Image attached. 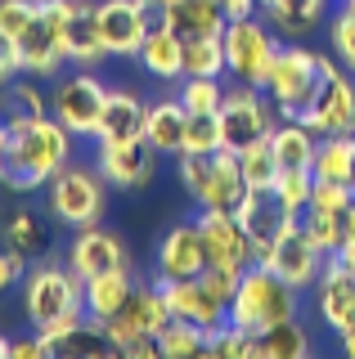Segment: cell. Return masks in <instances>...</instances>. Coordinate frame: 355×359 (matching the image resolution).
Returning <instances> with one entry per match:
<instances>
[{"label":"cell","mask_w":355,"mask_h":359,"mask_svg":"<svg viewBox=\"0 0 355 359\" xmlns=\"http://www.w3.org/2000/svg\"><path fill=\"white\" fill-rule=\"evenodd\" d=\"M72 140L76 135L54 117H23L9 135L5 166H0V184L9 194H32L46 189L63 166L72 162Z\"/></svg>","instance_id":"1"},{"label":"cell","mask_w":355,"mask_h":359,"mask_svg":"<svg viewBox=\"0 0 355 359\" xmlns=\"http://www.w3.org/2000/svg\"><path fill=\"white\" fill-rule=\"evenodd\" d=\"M23 310L32 319L36 332L50 328H72V323H86V278L76 274L72 265H36L23 278Z\"/></svg>","instance_id":"2"},{"label":"cell","mask_w":355,"mask_h":359,"mask_svg":"<svg viewBox=\"0 0 355 359\" xmlns=\"http://www.w3.org/2000/svg\"><path fill=\"white\" fill-rule=\"evenodd\" d=\"M171 319L175 314H171V306H166V292H162L158 278H153V283H140L135 292H130L121 314H113L104 328H108V337H113L117 355H126V359H162L158 332Z\"/></svg>","instance_id":"3"},{"label":"cell","mask_w":355,"mask_h":359,"mask_svg":"<svg viewBox=\"0 0 355 359\" xmlns=\"http://www.w3.org/2000/svg\"><path fill=\"white\" fill-rule=\"evenodd\" d=\"M283 319H297V287L279 278L270 265H248L234 301H229V323H239L243 332L257 337Z\"/></svg>","instance_id":"4"},{"label":"cell","mask_w":355,"mask_h":359,"mask_svg":"<svg viewBox=\"0 0 355 359\" xmlns=\"http://www.w3.org/2000/svg\"><path fill=\"white\" fill-rule=\"evenodd\" d=\"M333 67H337V63H333L328 54H319V50L283 45L279 59H274L270 81H265V95H270V104L279 108V117H306Z\"/></svg>","instance_id":"5"},{"label":"cell","mask_w":355,"mask_h":359,"mask_svg":"<svg viewBox=\"0 0 355 359\" xmlns=\"http://www.w3.org/2000/svg\"><path fill=\"white\" fill-rule=\"evenodd\" d=\"M180 180H185V194L198 207H212V211H234L243 202V194H248L243 162H239L234 149L180 153Z\"/></svg>","instance_id":"6"},{"label":"cell","mask_w":355,"mask_h":359,"mask_svg":"<svg viewBox=\"0 0 355 359\" xmlns=\"http://www.w3.org/2000/svg\"><path fill=\"white\" fill-rule=\"evenodd\" d=\"M46 207L50 216L68 229H86V224H99L108 207V180L99 166H76L68 162L59 175L46 184Z\"/></svg>","instance_id":"7"},{"label":"cell","mask_w":355,"mask_h":359,"mask_svg":"<svg viewBox=\"0 0 355 359\" xmlns=\"http://www.w3.org/2000/svg\"><path fill=\"white\" fill-rule=\"evenodd\" d=\"M279 50H283L279 32H274L261 14L257 18H234L225 27V63H229V72H234V81H243V86H261L265 90Z\"/></svg>","instance_id":"8"},{"label":"cell","mask_w":355,"mask_h":359,"mask_svg":"<svg viewBox=\"0 0 355 359\" xmlns=\"http://www.w3.org/2000/svg\"><path fill=\"white\" fill-rule=\"evenodd\" d=\"M279 108L270 104V95H265L261 86H234L225 90V104H220V130H225V149L243 153L248 144L257 140H270L274 126H279Z\"/></svg>","instance_id":"9"},{"label":"cell","mask_w":355,"mask_h":359,"mask_svg":"<svg viewBox=\"0 0 355 359\" xmlns=\"http://www.w3.org/2000/svg\"><path fill=\"white\" fill-rule=\"evenodd\" d=\"M99 41L113 59H135L144 36L162 22V5L153 0H95Z\"/></svg>","instance_id":"10"},{"label":"cell","mask_w":355,"mask_h":359,"mask_svg":"<svg viewBox=\"0 0 355 359\" xmlns=\"http://www.w3.org/2000/svg\"><path fill=\"white\" fill-rule=\"evenodd\" d=\"M41 14L59 27L63 54L76 67H91L104 59V41H99V18H95V0H41Z\"/></svg>","instance_id":"11"},{"label":"cell","mask_w":355,"mask_h":359,"mask_svg":"<svg viewBox=\"0 0 355 359\" xmlns=\"http://www.w3.org/2000/svg\"><path fill=\"white\" fill-rule=\"evenodd\" d=\"M104 104H108V90L99 86L86 67L76 76H59L54 90H50V117L63 121L76 140H95V135H99Z\"/></svg>","instance_id":"12"},{"label":"cell","mask_w":355,"mask_h":359,"mask_svg":"<svg viewBox=\"0 0 355 359\" xmlns=\"http://www.w3.org/2000/svg\"><path fill=\"white\" fill-rule=\"evenodd\" d=\"M198 233H203L207 261L225 269H248L252 265V233L234 211H212L198 207Z\"/></svg>","instance_id":"13"},{"label":"cell","mask_w":355,"mask_h":359,"mask_svg":"<svg viewBox=\"0 0 355 359\" xmlns=\"http://www.w3.org/2000/svg\"><path fill=\"white\" fill-rule=\"evenodd\" d=\"M297 121H306L315 135H355V76L333 67L324 76V86H319L310 112Z\"/></svg>","instance_id":"14"},{"label":"cell","mask_w":355,"mask_h":359,"mask_svg":"<svg viewBox=\"0 0 355 359\" xmlns=\"http://www.w3.org/2000/svg\"><path fill=\"white\" fill-rule=\"evenodd\" d=\"M212 265L207 261V247H203V233H198V220H185V224H171L158 243V256H153V278L162 283H175V278H198L203 269Z\"/></svg>","instance_id":"15"},{"label":"cell","mask_w":355,"mask_h":359,"mask_svg":"<svg viewBox=\"0 0 355 359\" xmlns=\"http://www.w3.org/2000/svg\"><path fill=\"white\" fill-rule=\"evenodd\" d=\"M234 216L248 224V233H252V265H261L265 256H270V247L279 243V233L297 220L293 211L274 198V189H248L243 202L234 207Z\"/></svg>","instance_id":"16"},{"label":"cell","mask_w":355,"mask_h":359,"mask_svg":"<svg viewBox=\"0 0 355 359\" xmlns=\"http://www.w3.org/2000/svg\"><path fill=\"white\" fill-rule=\"evenodd\" d=\"M324 261H328V256H324L315 243L306 238V229H302V216H297V220H293V224H288V229L279 233V243L270 247V256H265L261 265H270L279 278H288V283H293L297 292H302V287H310V283L319 278V269H324Z\"/></svg>","instance_id":"17"},{"label":"cell","mask_w":355,"mask_h":359,"mask_svg":"<svg viewBox=\"0 0 355 359\" xmlns=\"http://www.w3.org/2000/svg\"><path fill=\"white\" fill-rule=\"evenodd\" d=\"M68 265L81 278H99V274H113V269H130V252L113 229L86 224V229H76V238L68 247Z\"/></svg>","instance_id":"18"},{"label":"cell","mask_w":355,"mask_h":359,"mask_svg":"<svg viewBox=\"0 0 355 359\" xmlns=\"http://www.w3.org/2000/svg\"><path fill=\"white\" fill-rule=\"evenodd\" d=\"M95 166L113 189H144L158 171V149L149 140H126V144H99Z\"/></svg>","instance_id":"19"},{"label":"cell","mask_w":355,"mask_h":359,"mask_svg":"<svg viewBox=\"0 0 355 359\" xmlns=\"http://www.w3.org/2000/svg\"><path fill=\"white\" fill-rule=\"evenodd\" d=\"M162 292H166V306H171L175 319H189L207 332L220 328V323H229V306L203 283V278H175V283H162Z\"/></svg>","instance_id":"20"},{"label":"cell","mask_w":355,"mask_h":359,"mask_svg":"<svg viewBox=\"0 0 355 359\" xmlns=\"http://www.w3.org/2000/svg\"><path fill=\"white\" fill-rule=\"evenodd\" d=\"M315 301H319V319H324L333 332H342L355 319V269L342 261V256H328V265L319 269Z\"/></svg>","instance_id":"21"},{"label":"cell","mask_w":355,"mask_h":359,"mask_svg":"<svg viewBox=\"0 0 355 359\" xmlns=\"http://www.w3.org/2000/svg\"><path fill=\"white\" fill-rule=\"evenodd\" d=\"M41 341H46L50 359H108V355H117L108 328L95 319L72 323V328H50V332H41Z\"/></svg>","instance_id":"22"},{"label":"cell","mask_w":355,"mask_h":359,"mask_svg":"<svg viewBox=\"0 0 355 359\" xmlns=\"http://www.w3.org/2000/svg\"><path fill=\"white\" fill-rule=\"evenodd\" d=\"M144 121H149V104H144L135 90H108V104H104V117H99L95 144L144 140Z\"/></svg>","instance_id":"23"},{"label":"cell","mask_w":355,"mask_h":359,"mask_svg":"<svg viewBox=\"0 0 355 359\" xmlns=\"http://www.w3.org/2000/svg\"><path fill=\"white\" fill-rule=\"evenodd\" d=\"M18 59H23L27 76H59V67L68 63L63 41H59V27H54L46 14H36V22L18 36Z\"/></svg>","instance_id":"24"},{"label":"cell","mask_w":355,"mask_h":359,"mask_svg":"<svg viewBox=\"0 0 355 359\" xmlns=\"http://www.w3.org/2000/svg\"><path fill=\"white\" fill-rule=\"evenodd\" d=\"M162 22L175 32V36H225L229 18L220 0H171L162 5Z\"/></svg>","instance_id":"25"},{"label":"cell","mask_w":355,"mask_h":359,"mask_svg":"<svg viewBox=\"0 0 355 359\" xmlns=\"http://www.w3.org/2000/svg\"><path fill=\"white\" fill-rule=\"evenodd\" d=\"M135 59L153 81H180L185 76V36H175L166 22H158V27L144 36Z\"/></svg>","instance_id":"26"},{"label":"cell","mask_w":355,"mask_h":359,"mask_svg":"<svg viewBox=\"0 0 355 359\" xmlns=\"http://www.w3.org/2000/svg\"><path fill=\"white\" fill-rule=\"evenodd\" d=\"M185 130H189V108L180 99H158L149 104V121H144V140L158 153H185Z\"/></svg>","instance_id":"27"},{"label":"cell","mask_w":355,"mask_h":359,"mask_svg":"<svg viewBox=\"0 0 355 359\" xmlns=\"http://www.w3.org/2000/svg\"><path fill=\"white\" fill-rule=\"evenodd\" d=\"M270 149L279 157V171H315V149H319V135L297 117H283L270 135Z\"/></svg>","instance_id":"28"},{"label":"cell","mask_w":355,"mask_h":359,"mask_svg":"<svg viewBox=\"0 0 355 359\" xmlns=\"http://www.w3.org/2000/svg\"><path fill=\"white\" fill-rule=\"evenodd\" d=\"M130 292H135L130 269H113V274L86 278V314H91L95 323H108L113 314H121V306H126Z\"/></svg>","instance_id":"29"},{"label":"cell","mask_w":355,"mask_h":359,"mask_svg":"<svg viewBox=\"0 0 355 359\" xmlns=\"http://www.w3.org/2000/svg\"><path fill=\"white\" fill-rule=\"evenodd\" d=\"M315 175L319 180H342V184H351V180H355V135H319Z\"/></svg>","instance_id":"30"},{"label":"cell","mask_w":355,"mask_h":359,"mask_svg":"<svg viewBox=\"0 0 355 359\" xmlns=\"http://www.w3.org/2000/svg\"><path fill=\"white\" fill-rule=\"evenodd\" d=\"M324 9L328 0H279L274 9H265V22L274 32H283V36H306V32H315L324 22Z\"/></svg>","instance_id":"31"},{"label":"cell","mask_w":355,"mask_h":359,"mask_svg":"<svg viewBox=\"0 0 355 359\" xmlns=\"http://www.w3.org/2000/svg\"><path fill=\"white\" fill-rule=\"evenodd\" d=\"M310 355V337L297 319H283L274 328L257 332V359H306Z\"/></svg>","instance_id":"32"},{"label":"cell","mask_w":355,"mask_h":359,"mask_svg":"<svg viewBox=\"0 0 355 359\" xmlns=\"http://www.w3.org/2000/svg\"><path fill=\"white\" fill-rule=\"evenodd\" d=\"M225 72H229L225 36H189L185 41V76H225Z\"/></svg>","instance_id":"33"},{"label":"cell","mask_w":355,"mask_h":359,"mask_svg":"<svg viewBox=\"0 0 355 359\" xmlns=\"http://www.w3.org/2000/svg\"><path fill=\"white\" fill-rule=\"evenodd\" d=\"M158 346H162V359H198L207 355V328H198L189 319H171L158 332Z\"/></svg>","instance_id":"34"},{"label":"cell","mask_w":355,"mask_h":359,"mask_svg":"<svg viewBox=\"0 0 355 359\" xmlns=\"http://www.w3.org/2000/svg\"><path fill=\"white\" fill-rule=\"evenodd\" d=\"M302 229H306V238L315 243L324 256H337V247L347 243V233H351V211H347V216H328V211H302Z\"/></svg>","instance_id":"35"},{"label":"cell","mask_w":355,"mask_h":359,"mask_svg":"<svg viewBox=\"0 0 355 359\" xmlns=\"http://www.w3.org/2000/svg\"><path fill=\"white\" fill-rule=\"evenodd\" d=\"M239 162H243V180H248V189H274V180H279V157H274L270 140L248 144V149L239 153Z\"/></svg>","instance_id":"36"},{"label":"cell","mask_w":355,"mask_h":359,"mask_svg":"<svg viewBox=\"0 0 355 359\" xmlns=\"http://www.w3.org/2000/svg\"><path fill=\"white\" fill-rule=\"evenodd\" d=\"M207 355L212 359H257V337L243 332L239 323H220L207 332Z\"/></svg>","instance_id":"37"},{"label":"cell","mask_w":355,"mask_h":359,"mask_svg":"<svg viewBox=\"0 0 355 359\" xmlns=\"http://www.w3.org/2000/svg\"><path fill=\"white\" fill-rule=\"evenodd\" d=\"M175 99H180L189 112H220V104H225V86H220V76H185Z\"/></svg>","instance_id":"38"},{"label":"cell","mask_w":355,"mask_h":359,"mask_svg":"<svg viewBox=\"0 0 355 359\" xmlns=\"http://www.w3.org/2000/svg\"><path fill=\"white\" fill-rule=\"evenodd\" d=\"M212 149H225L220 112H189V130H185V153H212Z\"/></svg>","instance_id":"39"},{"label":"cell","mask_w":355,"mask_h":359,"mask_svg":"<svg viewBox=\"0 0 355 359\" xmlns=\"http://www.w3.org/2000/svg\"><path fill=\"white\" fill-rule=\"evenodd\" d=\"M310 189H315V171H279V180H274V198L283 202L293 216H302V211L310 207Z\"/></svg>","instance_id":"40"},{"label":"cell","mask_w":355,"mask_h":359,"mask_svg":"<svg viewBox=\"0 0 355 359\" xmlns=\"http://www.w3.org/2000/svg\"><path fill=\"white\" fill-rule=\"evenodd\" d=\"M355 207V189L342 184V180H319L315 175V189H310V207L306 211H328V216H347Z\"/></svg>","instance_id":"41"},{"label":"cell","mask_w":355,"mask_h":359,"mask_svg":"<svg viewBox=\"0 0 355 359\" xmlns=\"http://www.w3.org/2000/svg\"><path fill=\"white\" fill-rule=\"evenodd\" d=\"M41 243H46V229H41V220L32 216V211H14V216L5 220V247H14V252H41Z\"/></svg>","instance_id":"42"},{"label":"cell","mask_w":355,"mask_h":359,"mask_svg":"<svg viewBox=\"0 0 355 359\" xmlns=\"http://www.w3.org/2000/svg\"><path fill=\"white\" fill-rule=\"evenodd\" d=\"M328 41H333V54L355 72V5H342L328 22Z\"/></svg>","instance_id":"43"},{"label":"cell","mask_w":355,"mask_h":359,"mask_svg":"<svg viewBox=\"0 0 355 359\" xmlns=\"http://www.w3.org/2000/svg\"><path fill=\"white\" fill-rule=\"evenodd\" d=\"M36 14H41V0H0V32H9L18 41L36 22Z\"/></svg>","instance_id":"44"},{"label":"cell","mask_w":355,"mask_h":359,"mask_svg":"<svg viewBox=\"0 0 355 359\" xmlns=\"http://www.w3.org/2000/svg\"><path fill=\"white\" fill-rule=\"evenodd\" d=\"M9 95H14V104L23 108L27 117H50V95L32 81V76H18V81L9 86Z\"/></svg>","instance_id":"45"},{"label":"cell","mask_w":355,"mask_h":359,"mask_svg":"<svg viewBox=\"0 0 355 359\" xmlns=\"http://www.w3.org/2000/svg\"><path fill=\"white\" fill-rule=\"evenodd\" d=\"M18 72H23V59H18V41L9 32H0V90L14 86Z\"/></svg>","instance_id":"46"},{"label":"cell","mask_w":355,"mask_h":359,"mask_svg":"<svg viewBox=\"0 0 355 359\" xmlns=\"http://www.w3.org/2000/svg\"><path fill=\"white\" fill-rule=\"evenodd\" d=\"M23 278H27V256L14 252V247H5V252H0V292L18 287Z\"/></svg>","instance_id":"47"},{"label":"cell","mask_w":355,"mask_h":359,"mask_svg":"<svg viewBox=\"0 0 355 359\" xmlns=\"http://www.w3.org/2000/svg\"><path fill=\"white\" fill-rule=\"evenodd\" d=\"M9 359H46V341H41V332H36V337H23V341H14Z\"/></svg>","instance_id":"48"},{"label":"cell","mask_w":355,"mask_h":359,"mask_svg":"<svg viewBox=\"0 0 355 359\" xmlns=\"http://www.w3.org/2000/svg\"><path fill=\"white\" fill-rule=\"evenodd\" d=\"M225 5V18L234 22V18H257L261 14V0H220Z\"/></svg>","instance_id":"49"},{"label":"cell","mask_w":355,"mask_h":359,"mask_svg":"<svg viewBox=\"0 0 355 359\" xmlns=\"http://www.w3.org/2000/svg\"><path fill=\"white\" fill-rule=\"evenodd\" d=\"M337 341H342V351H347V355L355 359V319H351V323H347V328H342V332H337Z\"/></svg>","instance_id":"50"},{"label":"cell","mask_w":355,"mask_h":359,"mask_svg":"<svg viewBox=\"0 0 355 359\" xmlns=\"http://www.w3.org/2000/svg\"><path fill=\"white\" fill-rule=\"evenodd\" d=\"M9 351H14V341H9V337H0V359H9Z\"/></svg>","instance_id":"51"},{"label":"cell","mask_w":355,"mask_h":359,"mask_svg":"<svg viewBox=\"0 0 355 359\" xmlns=\"http://www.w3.org/2000/svg\"><path fill=\"white\" fill-rule=\"evenodd\" d=\"M274 5H279V0H261V14H265V9H274Z\"/></svg>","instance_id":"52"},{"label":"cell","mask_w":355,"mask_h":359,"mask_svg":"<svg viewBox=\"0 0 355 359\" xmlns=\"http://www.w3.org/2000/svg\"><path fill=\"white\" fill-rule=\"evenodd\" d=\"M351 229H355V207H351Z\"/></svg>","instance_id":"53"},{"label":"cell","mask_w":355,"mask_h":359,"mask_svg":"<svg viewBox=\"0 0 355 359\" xmlns=\"http://www.w3.org/2000/svg\"><path fill=\"white\" fill-rule=\"evenodd\" d=\"M153 5H171V0H153Z\"/></svg>","instance_id":"54"},{"label":"cell","mask_w":355,"mask_h":359,"mask_svg":"<svg viewBox=\"0 0 355 359\" xmlns=\"http://www.w3.org/2000/svg\"><path fill=\"white\" fill-rule=\"evenodd\" d=\"M351 184H355V180H351Z\"/></svg>","instance_id":"55"},{"label":"cell","mask_w":355,"mask_h":359,"mask_svg":"<svg viewBox=\"0 0 355 359\" xmlns=\"http://www.w3.org/2000/svg\"><path fill=\"white\" fill-rule=\"evenodd\" d=\"M351 269H355V265H351Z\"/></svg>","instance_id":"56"}]
</instances>
